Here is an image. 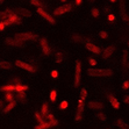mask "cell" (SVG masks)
<instances>
[{
  "instance_id": "obj_1",
  "label": "cell",
  "mask_w": 129,
  "mask_h": 129,
  "mask_svg": "<svg viewBox=\"0 0 129 129\" xmlns=\"http://www.w3.org/2000/svg\"><path fill=\"white\" fill-rule=\"evenodd\" d=\"M87 75L90 77H111L113 76V71L106 69H88Z\"/></svg>"
},
{
  "instance_id": "obj_2",
  "label": "cell",
  "mask_w": 129,
  "mask_h": 129,
  "mask_svg": "<svg viewBox=\"0 0 129 129\" xmlns=\"http://www.w3.org/2000/svg\"><path fill=\"white\" fill-rule=\"evenodd\" d=\"M15 39L20 40V41H31V40H36L37 39V35H34V34H29V33H18L15 34L14 36Z\"/></svg>"
},
{
  "instance_id": "obj_3",
  "label": "cell",
  "mask_w": 129,
  "mask_h": 129,
  "mask_svg": "<svg viewBox=\"0 0 129 129\" xmlns=\"http://www.w3.org/2000/svg\"><path fill=\"white\" fill-rule=\"evenodd\" d=\"M80 73H81V63L79 60L76 62V73H75V86H79L80 83Z\"/></svg>"
},
{
  "instance_id": "obj_4",
  "label": "cell",
  "mask_w": 129,
  "mask_h": 129,
  "mask_svg": "<svg viewBox=\"0 0 129 129\" xmlns=\"http://www.w3.org/2000/svg\"><path fill=\"white\" fill-rule=\"evenodd\" d=\"M72 9V5L71 4H66V5H63V6L58 7V8H56L54 11V14L55 15H60V14H64V13L66 12H70Z\"/></svg>"
},
{
  "instance_id": "obj_5",
  "label": "cell",
  "mask_w": 129,
  "mask_h": 129,
  "mask_svg": "<svg viewBox=\"0 0 129 129\" xmlns=\"http://www.w3.org/2000/svg\"><path fill=\"white\" fill-rule=\"evenodd\" d=\"M5 42L7 43V44L9 45H13V47H20V48H22V47H24V43L23 41H20V40L15 39V37H8V39L5 40Z\"/></svg>"
},
{
  "instance_id": "obj_6",
  "label": "cell",
  "mask_w": 129,
  "mask_h": 129,
  "mask_svg": "<svg viewBox=\"0 0 129 129\" xmlns=\"http://www.w3.org/2000/svg\"><path fill=\"white\" fill-rule=\"evenodd\" d=\"M37 13H39V14L41 15V16H42L43 19H45L47 21H49V22H50V23H52V24H54L55 22H56V21H55V19L52 18V16H51L50 14H48V13L45 12V11H43L42 8H37Z\"/></svg>"
},
{
  "instance_id": "obj_7",
  "label": "cell",
  "mask_w": 129,
  "mask_h": 129,
  "mask_svg": "<svg viewBox=\"0 0 129 129\" xmlns=\"http://www.w3.org/2000/svg\"><path fill=\"white\" fill-rule=\"evenodd\" d=\"M83 111H84V99L80 98L79 101H78V112H77V115H76V121H80L81 120Z\"/></svg>"
},
{
  "instance_id": "obj_8",
  "label": "cell",
  "mask_w": 129,
  "mask_h": 129,
  "mask_svg": "<svg viewBox=\"0 0 129 129\" xmlns=\"http://www.w3.org/2000/svg\"><path fill=\"white\" fill-rule=\"evenodd\" d=\"M7 13H8V19H7V20H9L12 23H21V19L19 18L18 15L15 14L13 11H9L8 9Z\"/></svg>"
},
{
  "instance_id": "obj_9",
  "label": "cell",
  "mask_w": 129,
  "mask_h": 129,
  "mask_svg": "<svg viewBox=\"0 0 129 129\" xmlns=\"http://www.w3.org/2000/svg\"><path fill=\"white\" fill-rule=\"evenodd\" d=\"M15 65L19 66V68H21V69L27 70V71H30V72H34V71H35V69H34V68L30 65V64L24 63V62H22V60H16V62H15Z\"/></svg>"
},
{
  "instance_id": "obj_10",
  "label": "cell",
  "mask_w": 129,
  "mask_h": 129,
  "mask_svg": "<svg viewBox=\"0 0 129 129\" xmlns=\"http://www.w3.org/2000/svg\"><path fill=\"white\" fill-rule=\"evenodd\" d=\"M41 47H42L43 54H44L45 56H49V55L51 54V49H50V47H49V44H48V42H47L45 39L41 40Z\"/></svg>"
},
{
  "instance_id": "obj_11",
  "label": "cell",
  "mask_w": 129,
  "mask_h": 129,
  "mask_svg": "<svg viewBox=\"0 0 129 129\" xmlns=\"http://www.w3.org/2000/svg\"><path fill=\"white\" fill-rule=\"evenodd\" d=\"M86 49H87V50H90L91 52H94V54H99V52H100V48H99V47H98V45H95V44H93V43H91V42L86 43Z\"/></svg>"
},
{
  "instance_id": "obj_12",
  "label": "cell",
  "mask_w": 129,
  "mask_h": 129,
  "mask_svg": "<svg viewBox=\"0 0 129 129\" xmlns=\"http://www.w3.org/2000/svg\"><path fill=\"white\" fill-rule=\"evenodd\" d=\"M16 12L21 15V16H23V18H30L31 16V12H29L26 8H16Z\"/></svg>"
},
{
  "instance_id": "obj_13",
  "label": "cell",
  "mask_w": 129,
  "mask_h": 129,
  "mask_svg": "<svg viewBox=\"0 0 129 129\" xmlns=\"http://www.w3.org/2000/svg\"><path fill=\"white\" fill-rule=\"evenodd\" d=\"M88 107L92 108V109H102L104 105L99 101H90L88 102Z\"/></svg>"
},
{
  "instance_id": "obj_14",
  "label": "cell",
  "mask_w": 129,
  "mask_h": 129,
  "mask_svg": "<svg viewBox=\"0 0 129 129\" xmlns=\"http://www.w3.org/2000/svg\"><path fill=\"white\" fill-rule=\"evenodd\" d=\"M115 50L114 47H109V48H106L105 50L102 51V57L104 58H108V57H111L112 54H113V51Z\"/></svg>"
},
{
  "instance_id": "obj_15",
  "label": "cell",
  "mask_w": 129,
  "mask_h": 129,
  "mask_svg": "<svg viewBox=\"0 0 129 129\" xmlns=\"http://www.w3.org/2000/svg\"><path fill=\"white\" fill-rule=\"evenodd\" d=\"M108 100H109V102L112 104V106L115 108V109H117V108H120V102L117 101L116 99H115L113 95H111V94H108Z\"/></svg>"
},
{
  "instance_id": "obj_16",
  "label": "cell",
  "mask_w": 129,
  "mask_h": 129,
  "mask_svg": "<svg viewBox=\"0 0 129 129\" xmlns=\"http://www.w3.org/2000/svg\"><path fill=\"white\" fill-rule=\"evenodd\" d=\"M116 126L120 129H129V124H127V123L123 120H121V119H117L116 120Z\"/></svg>"
},
{
  "instance_id": "obj_17",
  "label": "cell",
  "mask_w": 129,
  "mask_h": 129,
  "mask_svg": "<svg viewBox=\"0 0 129 129\" xmlns=\"http://www.w3.org/2000/svg\"><path fill=\"white\" fill-rule=\"evenodd\" d=\"M0 90L6 91V92H13V91H16V86L15 85H6V86H3Z\"/></svg>"
},
{
  "instance_id": "obj_18",
  "label": "cell",
  "mask_w": 129,
  "mask_h": 129,
  "mask_svg": "<svg viewBox=\"0 0 129 129\" xmlns=\"http://www.w3.org/2000/svg\"><path fill=\"white\" fill-rule=\"evenodd\" d=\"M121 15H122V19L126 20L127 19V15H126V7H124V1L121 0Z\"/></svg>"
},
{
  "instance_id": "obj_19",
  "label": "cell",
  "mask_w": 129,
  "mask_h": 129,
  "mask_svg": "<svg viewBox=\"0 0 129 129\" xmlns=\"http://www.w3.org/2000/svg\"><path fill=\"white\" fill-rule=\"evenodd\" d=\"M16 86V92H24V91L28 88V86H26V85H22V84H16L15 85Z\"/></svg>"
},
{
  "instance_id": "obj_20",
  "label": "cell",
  "mask_w": 129,
  "mask_h": 129,
  "mask_svg": "<svg viewBox=\"0 0 129 129\" xmlns=\"http://www.w3.org/2000/svg\"><path fill=\"white\" fill-rule=\"evenodd\" d=\"M14 107H15V102H14V101H13V102H9L8 105H7L6 107L4 108V111H3V112H4V113H8V112L11 111V109H13Z\"/></svg>"
},
{
  "instance_id": "obj_21",
  "label": "cell",
  "mask_w": 129,
  "mask_h": 129,
  "mask_svg": "<svg viewBox=\"0 0 129 129\" xmlns=\"http://www.w3.org/2000/svg\"><path fill=\"white\" fill-rule=\"evenodd\" d=\"M11 63H8V62H5V60H1L0 62V68L1 69H6V70H8V69H11Z\"/></svg>"
},
{
  "instance_id": "obj_22",
  "label": "cell",
  "mask_w": 129,
  "mask_h": 129,
  "mask_svg": "<svg viewBox=\"0 0 129 129\" xmlns=\"http://www.w3.org/2000/svg\"><path fill=\"white\" fill-rule=\"evenodd\" d=\"M63 59H64V55L62 54V52H58V54L55 55V62H56V63H59V62H62Z\"/></svg>"
},
{
  "instance_id": "obj_23",
  "label": "cell",
  "mask_w": 129,
  "mask_h": 129,
  "mask_svg": "<svg viewBox=\"0 0 129 129\" xmlns=\"http://www.w3.org/2000/svg\"><path fill=\"white\" fill-rule=\"evenodd\" d=\"M50 126H51V124L49 122L48 123L44 122V123H41V124H39V126H36L34 129H48Z\"/></svg>"
},
{
  "instance_id": "obj_24",
  "label": "cell",
  "mask_w": 129,
  "mask_h": 129,
  "mask_svg": "<svg viewBox=\"0 0 129 129\" xmlns=\"http://www.w3.org/2000/svg\"><path fill=\"white\" fill-rule=\"evenodd\" d=\"M48 120H49V123H50L51 126H55V124H57V121L55 120V116L52 114H48Z\"/></svg>"
},
{
  "instance_id": "obj_25",
  "label": "cell",
  "mask_w": 129,
  "mask_h": 129,
  "mask_svg": "<svg viewBox=\"0 0 129 129\" xmlns=\"http://www.w3.org/2000/svg\"><path fill=\"white\" fill-rule=\"evenodd\" d=\"M5 99H6V101H8V102H13V100H14V98H13V94L11 93V92H6V95H5Z\"/></svg>"
},
{
  "instance_id": "obj_26",
  "label": "cell",
  "mask_w": 129,
  "mask_h": 129,
  "mask_svg": "<svg viewBox=\"0 0 129 129\" xmlns=\"http://www.w3.org/2000/svg\"><path fill=\"white\" fill-rule=\"evenodd\" d=\"M41 114H42L43 116L48 114V105H47V104H43L42 108H41Z\"/></svg>"
},
{
  "instance_id": "obj_27",
  "label": "cell",
  "mask_w": 129,
  "mask_h": 129,
  "mask_svg": "<svg viewBox=\"0 0 129 129\" xmlns=\"http://www.w3.org/2000/svg\"><path fill=\"white\" fill-rule=\"evenodd\" d=\"M30 4L31 5H35V6H37V7H43V3H41L40 0H30Z\"/></svg>"
},
{
  "instance_id": "obj_28",
  "label": "cell",
  "mask_w": 129,
  "mask_h": 129,
  "mask_svg": "<svg viewBox=\"0 0 129 129\" xmlns=\"http://www.w3.org/2000/svg\"><path fill=\"white\" fill-rule=\"evenodd\" d=\"M18 99H20L22 102L26 101V99H27V98H26V94H24V92H19V93H18Z\"/></svg>"
},
{
  "instance_id": "obj_29",
  "label": "cell",
  "mask_w": 129,
  "mask_h": 129,
  "mask_svg": "<svg viewBox=\"0 0 129 129\" xmlns=\"http://www.w3.org/2000/svg\"><path fill=\"white\" fill-rule=\"evenodd\" d=\"M8 19V13H7V11L6 12H0V20H7Z\"/></svg>"
},
{
  "instance_id": "obj_30",
  "label": "cell",
  "mask_w": 129,
  "mask_h": 129,
  "mask_svg": "<svg viewBox=\"0 0 129 129\" xmlns=\"http://www.w3.org/2000/svg\"><path fill=\"white\" fill-rule=\"evenodd\" d=\"M56 96H57V92H56L55 90H52L51 91V93H50V100L54 102L55 100H56Z\"/></svg>"
},
{
  "instance_id": "obj_31",
  "label": "cell",
  "mask_w": 129,
  "mask_h": 129,
  "mask_svg": "<svg viewBox=\"0 0 129 129\" xmlns=\"http://www.w3.org/2000/svg\"><path fill=\"white\" fill-rule=\"evenodd\" d=\"M96 117H98L100 121H102V122H105L106 121V115L102 114V113H98V114H96Z\"/></svg>"
},
{
  "instance_id": "obj_32",
  "label": "cell",
  "mask_w": 129,
  "mask_h": 129,
  "mask_svg": "<svg viewBox=\"0 0 129 129\" xmlns=\"http://www.w3.org/2000/svg\"><path fill=\"white\" fill-rule=\"evenodd\" d=\"M91 14H92V16H93V18H98V16H99V11H98L96 8H92Z\"/></svg>"
},
{
  "instance_id": "obj_33",
  "label": "cell",
  "mask_w": 129,
  "mask_h": 129,
  "mask_svg": "<svg viewBox=\"0 0 129 129\" xmlns=\"http://www.w3.org/2000/svg\"><path fill=\"white\" fill-rule=\"evenodd\" d=\"M35 116H36V119H37V121H39V122H40V124H41V123H44V120H43L42 117H41V115H40L39 113H36V114H35Z\"/></svg>"
},
{
  "instance_id": "obj_34",
  "label": "cell",
  "mask_w": 129,
  "mask_h": 129,
  "mask_svg": "<svg viewBox=\"0 0 129 129\" xmlns=\"http://www.w3.org/2000/svg\"><path fill=\"white\" fill-rule=\"evenodd\" d=\"M68 107V101H62L59 105V108L60 109H65V108Z\"/></svg>"
},
{
  "instance_id": "obj_35",
  "label": "cell",
  "mask_w": 129,
  "mask_h": 129,
  "mask_svg": "<svg viewBox=\"0 0 129 129\" xmlns=\"http://www.w3.org/2000/svg\"><path fill=\"white\" fill-rule=\"evenodd\" d=\"M81 98H83V99H85V98H86L87 96V92H86V90H85V88H83V90H81Z\"/></svg>"
},
{
  "instance_id": "obj_36",
  "label": "cell",
  "mask_w": 129,
  "mask_h": 129,
  "mask_svg": "<svg viewBox=\"0 0 129 129\" xmlns=\"http://www.w3.org/2000/svg\"><path fill=\"white\" fill-rule=\"evenodd\" d=\"M99 35L101 36L102 39H107V37H108V34L106 33V31H100V33H99Z\"/></svg>"
},
{
  "instance_id": "obj_37",
  "label": "cell",
  "mask_w": 129,
  "mask_h": 129,
  "mask_svg": "<svg viewBox=\"0 0 129 129\" xmlns=\"http://www.w3.org/2000/svg\"><path fill=\"white\" fill-rule=\"evenodd\" d=\"M72 39L75 40V41H77V42H81V37H79L78 35H75V36H72Z\"/></svg>"
},
{
  "instance_id": "obj_38",
  "label": "cell",
  "mask_w": 129,
  "mask_h": 129,
  "mask_svg": "<svg viewBox=\"0 0 129 129\" xmlns=\"http://www.w3.org/2000/svg\"><path fill=\"white\" fill-rule=\"evenodd\" d=\"M127 88H129V80H126L123 84V90H127Z\"/></svg>"
},
{
  "instance_id": "obj_39",
  "label": "cell",
  "mask_w": 129,
  "mask_h": 129,
  "mask_svg": "<svg viewBox=\"0 0 129 129\" xmlns=\"http://www.w3.org/2000/svg\"><path fill=\"white\" fill-rule=\"evenodd\" d=\"M5 27H6V23H5V21H3L1 23H0V31L5 29Z\"/></svg>"
},
{
  "instance_id": "obj_40",
  "label": "cell",
  "mask_w": 129,
  "mask_h": 129,
  "mask_svg": "<svg viewBox=\"0 0 129 129\" xmlns=\"http://www.w3.org/2000/svg\"><path fill=\"white\" fill-rule=\"evenodd\" d=\"M51 76H52L54 78H57V76H58V72L56 71V70H54V71L51 72Z\"/></svg>"
},
{
  "instance_id": "obj_41",
  "label": "cell",
  "mask_w": 129,
  "mask_h": 129,
  "mask_svg": "<svg viewBox=\"0 0 129 129\" xmlns=\"http://www.w3.org/2000/svg\"><path fill=\"white\" fill-rule=\"evenodd\" d=\"M90 63H91V65H95L96 62H95V59H93V58H90Z\"/></svg>"
},
{
  "instance_id": "obj_42",
  "label": "cell",
  "mask_w": 129,
  "mask_h": 129,
  "mask_svg": "<svg viewBox=\"0 0 129 129\" xmlns=\"http://www.w3.org/2000/svg\"><path fill=\"white\" fill-rule=\"evenodd\" d=\"M114 19H115V16L113 14H111L109 16H108V20H109V21H114Z\"/></svg>"
},
{
  "instance_id": "obj_43",
  "label": "cell",
  "mask_w": 129,
  "mask_h": 129,
  "mask_svg": "<svg viewBox=\"0 0 129 129\" xmlns=\"http://www.w3.org/2000/svg\"><path fill=\"white\" fill-rule=\"evenodd\" d=\"M124 102H126V104H129V95L124 96Z\"/></svg>"
},
{
  "instance_id": "obj_44",
  "label": "cell",
  "mask_w": 129,
  "mask_h": 129,
  "mask_svg": "<svg viewBox=\"0 0 129 129\" xmlns=\"http://www.w3.org/2000/svg\"><path fill=\"white\" fill-rule=\"evenodd\" d=\"M81 1H83V0H76V4H77V5H80Z\"/></svg>"
},
{
  "instance_id": "obj_45",
  "label": "cell",
  "mask_w": 129,
  "mask_h": 129,
  "mask_svg": "<svg viewBox=\"0 0 129 129\" xmlns=\"http://www.w3.org/2000/svg\"><path fill=\"white\" fill-rule=\"evenodd\" d=\"M4 3V0H0V4H3Z\"/></svg>"
},
{
  "instance_id": "obj_46",
  "label": "cell",
  "mask_w": 129,
  "mask_h": 129,
  "mask_svg": "<svg viewBox=\"0 0 129 129\" xmlns=\"http://www.w3.org/2000/svg\"><path fill=\"white\" fill-rule=\"evenodd\" d=\"M127 68H128V69H129V63H128V64H127Z\"/></svg>"
},
{
  "instance_id": "obj_47",
  "label": "cell",
  "mask_w": 129,
  "mask_h": 129,
  "mask_svg": "<svg viewBox=\"0 0 129 129\" xmlns=\"http://www.w3.org/2000/svg\"><path fill=\"white\" fill-rule=\"evenodd\" d=\"M90 1H91V3H93V1H94V0H90Z\"/></svg>"
},
{
  "instance_id": "obj_48",
  "label": "cell",
  "mask_w": 129,
  "mask_h": 129,
  "mask_svg": "<svg viewBox=\"0 0 129 129\" xmlns=\"http://www.w3.org/2000/svg\"><path fill=\"white\" fill-rule=\"evenodd\" d=\"M111 1H112V3H114V1H115V0H111Z\"/></svg>"
},
{
  "instance_id": "obj_49",
  "label": "cell",
  "mask_w": 129,
  "mask_h": 129,
  "mask_svg": "<svg viewBox=\"0 0 129 129\" xmlns=\"http://www.w3.org/2000/svg\"><path fill=\"white\" fill-rule=\"evenodd\" d=\"M127 44H128V47H129V41H128V43H127Z\"/></svg>"
},
{
  "instance_id": "obj_50",
  "label": "cell",
  "mask_w": 129,
  "mask_h": 129,
  "mask_svg": "<svg viewBox=\"0 0 129 129\" xmlns=\"http://www.w3.org/2000/svg\"><path fill=\"white\" fill-rule=\"evenodd\" d=\"M62 1H66V0H62Z\"/></svg>"
}]
</instances>
